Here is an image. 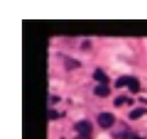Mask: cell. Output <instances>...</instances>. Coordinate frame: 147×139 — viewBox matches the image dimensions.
Segmentation results:
<instances>
[{
  "mask_svg": "<svg viewBox=\"0 0 147 139\" xmlns=\"http://www.w3.org/2000/svg\"><path fill=\"white\" fill-rule=\"evenodd\" d=\"M98 123L100 126L103 127V128H108L113 125L114 122V116L111 114V112H101L98 115Z\"/></svg>",
  "mask_w": 147,
  "mask_h": 139,
  "instance_id": "cell-1",
  "label": "cell"
},
{
  "mask_svg": "<svg viewBox=\"0 0 147 139\" xmlns=\"http://www.w3.org/2000/svg\"><path fill=\"white\" fill-rule=\"evenodd\" d=\"M76 130L79 132L82 136H89L92 131V126L89 121H80L76 125Z\"/></svg>",
  "mask_w": 147,
  "mask_h": 139,
  "instance_id": "cell-2",
  "label": "cell"
},
{
  "mask_svg": "<svg viewBox=\"0 0 147 139\" xmlns=\"http://www.w3.org/2000/svg\"><path fill=\"white\" fill-rule=\"evenodd\" d=\"M94 93L96 96H100V97H106L111 93V90H109L106 85H100V86H96L95 88H94Z\"/></svg>",
  "mask_w": 147,
  "mask_h": 139,
  "instance_id": "cell-3",
  "label": "cell"
},
{
  "mask_svg": "<svg viewBox=\"0 0 147 139\" xmlns=\"http://www.w3.org/2000/svg\"><path fill=\"white\" fill-rule=\"evenodd\" d=\"M65 67L67 70H72V69H76L78 67H80V62H78L76 59H73L71 57H67L65 59Z\"/></svg>",
  "mask_w": 147,
  "mask_h": 139,
  "instance_id": "cell-4",
  "label": "cell"
},
{
  "mask_svg": "<svg viewBox=\"0 0 147 139\" xmlns=\"http://www.w3.org/2000/svg\"><path fill=\"white\" fill-rule=\"evenodd\" d=\"M146 109L145 108H136V109H134L133 111L129 114V117L131 120H136V119H139V117H141L144 114H146Z\"/></svg>",
  "mask_w": 147,
  "mask_h": 139,
  "instance_id": "cell-5",
  "label": "cell"
},
{
  "mask_svg": "<svg viewBox=\"0 0 147 139\" xmlns=\"http://www.w3.org/2000/svg\"><path fill=\"white\" fill-rule=\"evenodd\" d=\"M94 79L100 81V82H108V78H107V75L103 73V71L101 69H96L95 70V73H94Z\"/></svg>",
  "mask_w": 147,
  "mask_h": 139,
  "instance_id": "cell-6",
  "label": "cell"
},
{
  "mask_svg": "<svg viewBox=\"0 0 147 139\" xmlns=\"http://www.w3.org/2000/svg\"><path fill=\"white\" fill-rule=\"evenodd\" d=\"M128 86H129V90L133 92V93H136V92H139V90H140V84H139L138 79L131 78V76H130V80H129Z\"/></svg>",
  "mask_w": 147,
  "mask_h": 139,
  "instance_id": "cell-7",
  "label": "cell"
},
{
  "mask_svg": "<svg viewBox=\"0 0 147 139\" xmlns=\"http://www.w3.org/2000/svg\"><path fill=\"white\" fill-rule=\"evenodd\" d=\"M129 80H130V76H122V78H119L115 82V86L117 87H122V86H125L129 84Z\"/></svg>",
  "mask_w": 147,
  "mask_h": 139,
  "instance_id": "cell-8",
  "label": "cell"
},
{
  "mask_svg": "<svg viewBox=\"0 0 147 139\" xmlns=\"http://www.w3.org/2000/svg\"><path fill=\"white\" fill-rule=\"evenodd\" d=\"M124 102H127V97L120 96V97H118V98L114 99V105H115V106H119V105H122Z\"/></svg>",
  "mask_w": 147,
  "mask_h": 139,
  "instance_id": "cell-9",
  "label": "cell"
},
{
  "mask_svg": "<svg viewBox=\"0 0 147 139\" xmlns=\"http://www.w3.org/2000/svg\"><path fill=\"white\" fill-rule=\"evenodd\" d=\"M48 116H49V119L50 120H55L59 117V112L55 111V110H49L48 111Z\"/></svg>",
  "mask_w": 147,
  "mask_h": 139,
  "instance_id": "cell-10",
  "label": "cell"
},
{
  "mask_svg": "<svg viewBox=\"0 0 147 139\" xmlns=\"http://www.w3.org/2000/svg\"><path fill=\"white\" fill-rule=\"evenodd\" d=\"M77 139H90V137H89V136H82V134H80Z\"/></svg>",
  "mask_w": 147,
  "mask_h": 139,
  "instance_id": "cell-11",
  "label": "cell"
},
{
  "mask_svg": "<svg viewBox=\"0 0 147 139\" xmlns=\"http://www.w3.org/2000/svg\"><path fill=\"white\" fill-rule=\"evenodd\" d=\"M129 139H144V138H141V137H136V136H133V137H130Z\"/></svg>",
  "mask_w": 147,
  "mask_h": 139,
  "instance_id": "cell-12",
  "label": "cell"
}]
</instances>
